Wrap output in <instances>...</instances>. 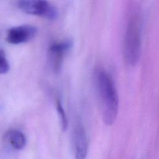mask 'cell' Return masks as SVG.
I'll list each match as a JSON object with an SVG mask.
<instances>
[{
	"instance_id": "obj_1",
	"label": "cell",
	"mask_w": 159,
	"mask_h": 159,
	"mask_svg": "<svg viewBox=\"0 0 159 159\" xmlns=\"http://www.w3.org/2000/svg\"><path fill=\"white\" fill-rule=\"evenodd\" d=\"M94 81L102 119L106 124L111 125L116 118L119 106L115 84L109 73L102 68L95 70Z\"/></svg>"
},
{
	"instance_id": "obj_2",
	"label": "cell",
	"mask_w": 159,
	"mask_h": 159,
	"mask_svg": "<svg viewBox=\"0 0 159 159\" xmlns=\"http://www.w3.org/2000/svg\"><path fill=\"white\" fill-rule=\"evenodd\" d=\"M141 49V16L140 12L133 11L127 22L123 42V55L125 63L134 65L138 61Z\"/></svg>"
},
{
	"instance_id": "obj_3",
	"label": "cell",
	"mask_w": 159,
	"mask_h": 159,
	"mask_svg": "<svg viewBox=\"0 0 159 159\" xmlns=\"http://www.w3.org/2000/svg\"><path fill=\"white\" fill-rule=\"evenodd\" d=\"M19 8L24 12L43 17L54 20L58 17V11L53 5L46 1L23 0L18 2Z\"/></svg>"
},
{
	"instance_id": "obj_4",
	"label": "cell",
	"mask_w": 159,
	"mask_h": 159,
	"mask_svg": "<svg viewBox=\"0 0 159 159\" xmlns=\"http://www.w3.org/2000/svg\"><path fill=\"white\" fill-rule=\"evenodd\" d=\"M37 34L36 27L29 25H20L10 28L6 34V41L11 44H20L30 41Z\"/></svg>"
},
{
	"instance_id": "obj_5",
	"label": "cell",
	"mask_w": 159,
	"mask_h": 159,
	"mask_svg": "<svg viewBox=\"0 0 159 159\" xmlns=\"http://www.w3.org/2000/svg\"><path fill=\"white\" fill-rule=\"evenodd\" d=\"M73 42L70 39L53 43L49 47V56L53 70L58 71L61 66L65 54L71 49Z\"/></svg>"
},
{
	"instance_id": "obj_6",
	"label": "cell",
	"mask_w": 159,
	"mask_h": 159,
	"mask_svg": "<svg viewBox=\"0 0 159 159\" xmlns=\"http://www.w3.org/2000/svg\"><path fill=\"white\" fill-rule=\"evenodd\" d=\"M73 143L75 159H86L88 140L85 130L81 124H78L74 129Z\"/></svg>"
},
{
	"instance_id": "obj_7",
	"label": "cell",
	"mask_w": 159,
	"mask_h": 159,
	"mask_svg": "<svg viewBox=\"0 0 159 159\" xmlns=\"http://www.w3.org/2000/svg\"><path fill=\"white\" fill-rule=\"evenodd\" d=\"M5 139L13 148L17 150L24 148L26 144L25 135L18 130L12 129L9 130L6 134Z\"/></svg>"
},
{
	"instance_id": "obj_8",
	"label": "cell",
	"mask_w": 159,
	"mask_h": 159,
	"mask_svg": "<svg viewBox=\"0 0 159 159\" xmlns=\"http://www.w3.org/2000/svg\"><path fill=\"white\" fill-rule=\"evenodd\" d=\"M56 108L58 114V116L60 118V124L61 130L65 131L68 127V119L66 117V115L65 111V109L61 104V102L60 100H57L56 102Z\"/></svg>"
},
{
	"instance_id": "obj_9",
	"label": "cell",
	"mask_w": 159,
	"mask_h": 159,
	"mask_svg": "<svg viewBox=\"0 0 159 159\" xmlns=\"http://www.w3.org/2000/svg\"><path fill=\"white\" fill-rule=\"evenodd\" d=\"M9 63L6 57L5 52L0 49V75L5 74L9 70Z\"/></svg>"
}]
</instances>
